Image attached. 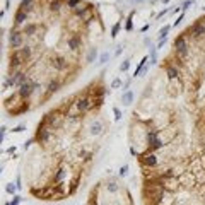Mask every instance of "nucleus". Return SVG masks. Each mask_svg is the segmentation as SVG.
I'll return each instance as SVG.
<instances>
[{
  "mask_svg": "<svg viewBox=\"0 0 205 205\" xmlns=\"http://www.w3.org/2000/svg\"><path fill=\"white\" fill-rule=\"evenodd\" d=\"M183 17H185V14H179V16H178V19L174 21V22H173V26H179V22H181V21H183Z\"/></svg>",
  "mask_w": 205,
  "mask_h": 205,
  "instance_id": "39",
  "label": "nucleus"
},
{
  "mask_svg": "<svg viewBox=\"0 0 205 205\" xmlns=\"http://www.w3.org/2000/svg\"><path fill=\"white\" fill-rule=\"evenodd\" d=\"M5 132H7V128H5V127H2V130H0V142H2L4 138H5Z\"/></svg>",
  "mask_w": 205,
  "mask_h": 205,
  "instance_id": "41",
  "label": "nucleus"
},
{
  "mask_svg": "<svg viewBox=\"0 0 205 205\" xmlns=\"http://www.w3.org/2000/svg\"><path fill=\"white\" fill-rule=\"evenodd\" d=\"M67 45L72 51H77V50L82 46V39H80V36H72V38L67 39Z\"/></svg>",
  "mask_w": 205,
  "mask_h": 205,
  "instance_id": "14",
  "label": "nucleus"
},
{
  "mask_svg": "<svg viewBox=\"0 0 205 205\" xmlns=\"http://www.w3.org/2000/svg\"><path fill=\"white\" fill-rule=\"evenodd\" d=\"M171 29V26H162L161 31H159V38H167V33Z\"/></svg>",
  "mask_w": 205,
  "mask_h": 205,
  "instance_id": "29",
  "label": "nucleus"
},
{
  "mask_svg": "<svg viewBox=\"0 0 205 205\" xmlns=\"http://www.w3.org/2000/svg\"><path fill=\"white\" fill-rule=\"evenodd\" d=\"M22 130H24V127H22V125H19V127H16V128H14L12 132H16V133H19V132H22Z\"/></svg>",
  "mask_w": 205,
  "mask_h": 205,
  "instance_id": "45",
  "label": "nucleus"
},
{
  "mask_svg": "<svg viewBox=\"0 0 205 205\" xmlns=\"http://www.w3.org/2000/svg\"><path fill=\"white\" fill-rule=\"evenodd\" d=\"M9 43L12 48H21L24 43V33H21L17 29H12L9 34Z\"/></svg>",
  "mask_w": 205,
  "mask_h": 205,
  "instance_id": "5",
  "label": "nucleus"
},
{
  "mask_svg": "<svg viewBox=\"0 0 205 205\" xmlns=\"http://www.w3.org/2000/svg\"><path fill=\"white\" fill-rule=\"evenodd\" d=\"M132 101H133V92H132V91H127V92L121 96V103H123L125 106H128Z\"/></svg>",
  "mask_w": 205,
  "mask_h": 205,
  "instance_id": "22",
  "label": "nucleus"
},
{
  "mask_svg": "<svg viewBox=\"0 0 205 205\" xmlns=\"http://www.w3.org/2000/svg\"><path fill=\"white\" fill-rule=\"evenodd\" d=\"M130 152H132L133 156H138V152H137V150H135V149H133V147H130Z\"/></svg>",
  "mask_w": 205,
  "mask_h": 205,
  "instance_id": "47",
  "label": "nucleus"
},
{
  "mask_svg": "<svg viewBox=\"0 0 205 205\" xmlns=\"http://www.w3.org/2000/svg\"><path fill=\"white\" fill-rule=\"evenodd\" d=\"M26 60L21 57V53L16 50L14 53H12V57H10V72H19L17 68L22 67V63H24Z\"/></svg>",
  "mask_w": 205,
  "mask_h": 205,
  "instance_id": "7",
  "label": "nucleus"
},
{
  "mask_svg": "<svg viewBox=\"0 0 205 205\" xmlns=\"http://www.w3.org/2000/svg\"><path fill=\"white\" fill-rule=\"evenodd\" d=\"M113 113H115V120H121V111L118 109V108H113Z\"/></svg>",
  "mask_w": 205,
  "mask_h": 205,
  "instance_id": "38",
  "label": "nucleus"
},
{
  "mask_svg": "<svg viewBox=\"0 0 205 205\" xmlns=\"http://www.w3.org/2000/svg\"><path fill=\"white\" fill-rule=\"evenodd\" d=\"M19 9L24 10V12H28V14H31V10L34 9V0H21Z\"/></svg>",
  "mask_w": 205,
  "mask_h": 205,
  "instance_id": "17",
  "label": "nucleus"
},
{
  "mask_svg": "<svg viewBox=\"0 0 205 205\" xmlns=\"http://www.w3.org/2000/svg\"><path fill=\"white\" fill-rule=\"evenodd\" d=\"M7 152H9V154H14V152H16V147H9Z\"/></svg>",
  "mask_w": 205,
  "mask_h": 205,
  "instance_id": "46",
  "label": "nucleus"
},
{
  "mask_svg": "<svg viewBox=\"0 0 205 205\" xmlns=\"http://www.w3.org/2000/svg\"><path fill=\"white\" fill-rule=\"evenodd\" d=\"M204 22H205V19H198L195 24L190 28V33H192L193 38H202L205 34V24Z\"/></svg>",
  "mask_w": 205,
  "mask_h": 205,
  "instance_id": "9",
  "label": "nucleus"
},
{
  "mask_svg": "<svg viewBox=\"0 0 205 205\" xmlns=\"http://www.w3.org/2000/svg\"><path fill=\"white\" fill-rule=\"evenodd\" d=\"M89 12H91V5H89V4H86V2L79 4L77 7L74 9V14H75V17H79V19H86Z\"/></svg>",
  "mask_w": 205,
  "mask_h": 205,
  "instance_id": "10",
  "label": "nucleus"
},
{
  "mask_svg": "<svg viewBox=\"0 0 205 205\" xmlns=\"http://www.w3.org/2000/svg\"><path fill=\"white\" fill-rule=\"evenodd\" d=\"M5 205H10V204H5Z\"/></svg>",
  "mask_w": 205,
  "mask_h": 205,
  "instance_id": "52",
  "label": "nucleus"
},
{
  "mask_svg": "<svg viewBox=\"0 0 205 205\" xmlns=\"http://www.w3.org/2000/svg\"><path fill=\"white\" fill-rule=\"evenodd\" d=\"M162 2H164V4H167V2H169V0H162Z\"/></svg>",
  "mask_w": 205,
  "mask_h": 205,
  "instance_id": "51",
  "label": "nucleus"
},
{
  "mask_svg": "<svg viewBox=\"0 0 205 205\" xmlns=\"http://www.w3.org/2000/svg\"><path fill=\"white\" fill-rule=\"evenodd\" d=\"M142 164L144 166H149V167H154L157 166V157L154 152H145L144 156H142Z\"/></svg>",
  "mask_w": 205,
  "mask_h": 205,
  "instance_id": "12",
  "label": "nucleus"
},
{
  "mask_svg": "<svg viewBox=\"0 0 205 205\" xmlns=\"http://www.w3.org/2000/svg\"><path fill=\"white\" fill-rule=\"evenodd\" d=\"M31 144H33V140H28V142H26V144H24V149H28V147H29Z\"/></svg>",
  "mask_w": 205,
  "mask_h": 205,
  "instance_id": "48",
  "label": "nucleus"
},
{
  "mask_svg": "<svg viewBox=\"0 0 205 205\" xmlns=\"http://www.w3.org/2000/svg\"><path fill=\"white\" fill-rule=\"evenodd\" d=\"M174 50H176V57L178 58H186L188 53H190V46H188V41H186L185 34H179L174 39Z\"/></svg>",
  "mask_w": 205,
  "mask_h": 205,
  "instance_id": "1",
  "label": "nucleus"
},
{
  "mask_svg": "<svg viewBox=\"0 0 205 205\" xmlns=\"http://www.w3.org/2000/svg\"><path fill=\"white\" fill-rule=\"evenodd\" d=\"M16 190H17V185H14V183H9V185H7V192H9L10 195H14Z\"/></svg>",
  "mask_w": 205,
  "mask_h": 205,
  "instance_id": "34",
  "label": "nucleus"
},
{
  "mask_svg": "<svg viewBox=\"0 0 205 205\" xmlns=\"http://www.w3.org/2000/svg\"><path fill=\"white\" fill-rule=\"evenodd\" d=\"M60 87V82L58 80H50L48 84V94H53V92H57Z\"/></svg>",
  "mask_w": 205,
  "mask_h": 205,
  "instance_id": "24",
  "label": "nucleus"
},
{
  "mask_svg": "<svg viewBox=\"0 0 205 205\" xmlns=\"http://www.w3.org/2000/svg\"><path fill=\"white\" fill-rule=\"evenodd\" d=\"M147 57H144V58L140 60V62H138V67L135 68V74H133V77H137V75H138V74H140V72H142V70H144V65H145V62H147Z\"/></svg>",
  "mask_w": 205,
  "mask_h": 205,
  "instance_id": "26",
  "label": "nucleus"
},
{
  "mask_svg": "<svg viewBox=\"0 0 205 205\" xmlns=\"http://www.w3.org/2000/svg\"><path fill=\"white\" fill-rule=\"evenodd\" d=\"M17 51L21 53V57H22L24 60H29V58H31V53H33L31 46H22V48H19Z\"/></svg>",
  "mask_w": 205,
  "mask_h": 205,
  "instance_id": "20",
  "label": "nucleus"
},
{
  "mask_svg": "<svg viewBox=\"0 0 205 205\" xmlns=\"http://www.w3.org/2000/svg\"><path fill=\"white\" fill-rule=\"evenodd\" d=\"M120 28H121V22H120V21H118L116 24H113V28H111V36H113V38H116V36H118Z\"/></svg>",
  "mask_w": 205,
  "mask_h": 205,
  "instance_id": "28",
  "label": "nucleus"
},
{
  "mask_svg": "<svg viewBox=\"0 0 205 205\" xmlns=\"http://www.w3.org/2000/svg\"><path fill=\"white\" fill-rule=\"evenodd\" d=\"M101 130H103V123H101L99 120H96V121L91 125V133H92V135H99Z\"/></svg>",
  "mask_w": 205,
  "mask_h": 205,
  "instance_id": "19",
  "label": "nucleus"
},
{
  "mask_svg": "<svg viewBox=\"0 0 205 205\" xmlns=\"http://www.w3.org/2000/svg\"><path fill=\"white\" fill-rule=\"evenodd\" d=\"M167 12H169V9H164L162 12H159V14H157V19H161V17H162L164 14H167Z\"/></svg>",
  "mask_w": 205,
  "mask_h": 205,
  "instance_id": "44",
  "label": "nucleus"
},
{
  "mask_svg": "<svg viewBox=\"0 0 205 205\" xmlns=\"http://www.w3.org/2000/svg\"><path fill=\"white\" fill-rule=\"evenodd\" d=\"M108 60H109V53H108V51H104V53L99 57V62H98V63H99V65H104Z\"/></svg>",
  "mask_w": 205,
  "mask_h": 205,
  "instance_id": "31",
  "label": "nucleus"
},
{
  "mask_svg": "<svg viewBox=\"0 0 205 205\" xmlns=\"http://www.w3.org/2000/svg\"><path fill=\"white\" fill-rule=\"evenodd\" d=\"M128 68H130V60H125V62L120 65V70H121V72H127Z\"/></svg>",
  "mask_w": 205,
  "mask_h": 205,
  "instance_id": "33",
  "label": "nucleus"
},
{
  "mask_svg": "<svg viewBox=\"0 0 205 205\" xmlns=\"http://www.w3.org/2000/svg\"><path fill=\"white\" fill-rule=\"evenodd\" d=\"M63 118L65 116H63L60 111H51V113H48L43 120H45V123H46L50 128H58L60 125H62V121H63Z\"/></svg>",
  "mask_w": 205,
  "mask_h": 205,
  "instance_id": "2",
  "label": "nucleus"
},
{
  "mask_svg": "<svg viewBox=\"0 0 205 205\" xmlns=\"http://www.w3.org/2000/svg\"><path fill=\"white\" fill-rule=\"evenodd\" d=\"M127 171H128V166H123L121 169H120V176H125L127 174Z\"/></svg>",
  "mask_w": 205,
  "mask_h": 205,
  "instance_id": "43",
  "label": "nucleus"
},
{
  "mask_svg": "<svg viewBox=\"0 0 205 205\" xmlns=\"http://www.w3.org/2000/svg\"><path fill=\"white\" fill-rule=\"evenodd\" d=\"M21 200H22L21 196H14V202H10V205H19Z\"/></svg>",
  "mask_w": 205,
  "mask_h": 205,
  "instance_id": "42",
  "label": "nucleus"
},
{
  "mask_svg": "<svg viewBox=\"0 0 205 205\" xmlns=\"http://www.w3.org/2000/svg\"><path fill=\"white\" fill-rule=\"evenodd\" d=\"M192 5H193V0H186L185 4H183V7H181V9H183V10H186L188 7H192Z\"/></svg>",
  "mask_w": 205,
  "mask_h": 205,
  "instance_id": "40",
  "label": "nucleus"
},
{
  "mask_svg": "<svg viewBox=\"0 0 205 205\" xmlns=\"http://www.w3.org/2000/svg\"><path fill=\"white\" fill-rule=\"evenodd\" d=\"M121 51H123V46H118V50H116V55H120Z\"/></svg>",
  "mask_w": 205,
  "mask_h": 205,
  "instance_id": "49",
  "label": "nucleus"
},
{
  "mask_svg": "<svg viewBox=\"0 0 205 205\" xmlns=\"http://www.w3.org/2000/svg\"><path fill=\"white\" fill-rule=\"evenodd\" d=\"M79 4H82V0H65V5H67V9H75Z\"/></svg>",
  "mask_w": 205,
  "mask_h": 205,
  "instance_id": "27",
  "label": "nucleus"
},
{
  "mask_svg": "<svg viewBox=\"0 0 205 205\" xmlns=\"http://www.w3.org/2000/svg\"><path fill=\"white\" fill-rule=\"evenodd\" d=\"M29 19V14L28 12H24V10H17L16 12V16H14V22H16V26H21V24H24L26 21Z\"/></svg>",
  "mask_w": 205,
  "mask_h": 205,
  "instance_id": "15",
  "label": "nucleus"
},
{
  "mask_svg": "<svg viewBox=\"0 0 205 205\" xmlns=\"http://www.w3.org/2000/svg\"><path fill=\"white\" fill-rule=\"evenodd\" d=\"M74 104H75V108H77L79 113H86V111H89V109L92 108L94 99L91 98V96H82V98H79Z\"/></svg>",
  "mask_w": 205,
  "mask_h": 205,
  "instance_id": "4",
  "label": "nucleus"
},
{
  "mask_svg": "<svg viewBox=\"0 0 205 205\" xmlns=\"http://www.w3.org/2000/svg\"><path fill=\"white\" fill-rule=\"evenodd\" d=\"M166 74H167V77L171 79V80H173V79H176L178 75H179L178 68H176V67H171V65H169V67L166 68Z\"/></svg>",
  "mask_w": 205,
  "mask_h": 205,
  "instance_id": "23",
  "label": "nucleus"
},
{
  "mask_svg": "<svg viewBox=\"0 0 205 205\" xmlns=\"http://www.w3.org/2000/svg\"><path fill=\"white\" fill-rule=\"evenodd\" d=\"M50 63H51V67L55 68V70H58V72H62V70H65L68 67L67 58H63V57H53Z\"/></svg>",
  "mask_w": 205,
  "mask_h": 205,
  "instance_id": "11",
  "label": "nucleus"
},
{
  "mask_svg": "<svg viewBox=\"0 0 205 205\" xmlns=\"http://www.w3.org/2000/svg\"><path fill=\"white\" fill-rule=\"evenodd\" d=\"M36 31H38V24H26L24 26V34L26 36H34Z\"/></svg>",
  "mask_w": 205,
  "mask_h": 205,
  "instance_id": "18",
  "label": "nucleus"
},
{
  "mask_svg": "<svg viewBox=\"0 0 205 205\" xmlns=\"http://www.w3.org/2000/svg\"><path fill=\"white\" fill-rule=\"evenodd\" d=\"M147 29H149V24H145V26H144V28H142V29H140V31H142V33H145Z\"/></svg>",
  "mask_w": 205,
  "mask_h": 205,
  "instance_id": "50",
  "label": "nucleus"
},
{
  "mask_svg": "<svg viewBox=\"0 0 205 205\" xmlns=\"http://www.w3.org/2000/svg\"><path fill=\"white\" fill-rule=\"evenodd\" d=\"M36 138H38V142H41V144H46L50 138H51V128H50L46 123H45V120L41 121V125L38 127Z\"/></svg>",
  "mask_w": 205,
  "mask_h": 205,
  "instance_id": "3",
  "label": "nucleus"
},
{
  "mask_svg": "<svg viewBox=\"0 0 205 205\" xmlns=\"http://www.w3.org/2000/svg\"><path fill=\"white\" fill-rule=\"evenodd\" d=\"M108 190L111 192V193H115V192H118V186L115 181H111V183H108Z\"/></svg>",
  "mask_w": 205,
  "mask_h": 205,
  "instance_id": "35",
  "label": "nucleus"
},
{
  "mask_svg": "<svg viewBox=\"0 0 205 205\" xmlns=\"http://www.w3.org/2000/svg\"><path fill=\"white\" fill-rule=\"evenodd\" d=\"M132 19H133V12H130V16H128V19H127V24H125V29H127V31H132V29H133Z\"/></svg>",
  "mask_w": 205,
  "mask_h": 205,
  "instance_id": "30",
  "label": "nucleus"
},
{
  "mask_svg": "<svg viewBox=\"0 0 205 205\" xmlns=\"http://www.w3.org/2000/svg\"><path fill=\"white\" fill-rule=\"evenodd\" d=\"M28 109H29V104H28V103H24L19 109H16V111H12V113H14V115H17V113H24V111H28Z\"/></svg>",
  "mask_w": 205,
  "mask_h": 205,
  "instance_id": "32",
  "label": "nucleus"
},
{
  "mask_svg": "<svg viewBox=\"0 0 205 205\" xmlns=\"http://www.w3.org/2000/svg\"><path fill=\"white\" fill-rule=\"evenodd\" d=\"M53 192H55V188H33L31 190V193L36 198H41V200H50Z\"/></svg>",
  "mask_w": 205,
  "mask_h": 205,
  "instance_id": "8",
  "label": "nucleus"
},
{
  "mask_svg": "<svg viewBox=\"0 0 205 205\" xmlns=\"http://www.w3.org/2000/svg\"><path fill=\"white\" fill-rule=\"evenodd\" d=\"M120 86H121V79H115V80L111 82V87L113 89H118Z\"/></svg>",
  "mask_w": 205,
  "mask_h": 205,
  "instance_id": "37",
  "label": "nucleus"
},
{
  "mask_svg": "<svg viewBox=\"0 0 205 205\" xmlns=\"http://www.w3.org/2000/svg\"><path fill=\"white\" fill-rule=\"evenodd\" d=\"M34 91H36V89H34V86H33V82L28 79V80H26V82H24V84L19 87V91H17V96H19L21 99H29L31 94H33Z\"/></svg>",
  "mask_w": 205,
  "mask_h": 205,
  "instance_id": "6",
  "label": "nucleus"
},
{
  "mask_svg": "<svg viewBox=\"0 0 205 205\" xmlns=\"http://www.w3.org/2000/svg\"><path fill=\"white\" fill-rule=\"evenodd\" d=\"M96 57H98V50L96 48H91L89 50V53H87V63H91V62H94V60H96Z\"/></svg>",
  "mask_w": 205,
  "mask_h": 205,
  "instance_id": "25",
  "label": "nucleus"
},
{
  "mask_svg": "<svg viewBox=\"0 0 205 205\" xmlns=\"http://www.w3.org/2000/svg\"><path fill=\"white\" fill-rule=\"evenodd\" d=\"M65 176H67V169H65V167H60L58 171H57V174H55V178H53V181H55V183H60Z\"/></svg>",
  "mask_w": 205,
  "mask_h": 205,
  "instance_id": "21",
  "label": "nucleus"
},
{
  "mask_svg": "<svg viewBox=\"0 0 205 205\" xmlns=\"http://www.w3.org/2000/svg\"><path fill=\"white\" fill-rule=\"evenodd\" d=\"M145 140H147V145L152 149V145H154L157 140H159V130H156V128H150V130L147 132Z\"/></svg>",
  "mask_w": 205,
  "mask_h": 205,
  "instance_id": "13",
  "label": "nucleus"
},
{
  "mask_svg": "<svg viewBox=\"0 0 205 205\" xmlns=\"http://www.w3.org/2000/svg\"><path fill=\"white\" fill-rule=\"evenodd\" d=\"M63 2L65 0H50V10L53 12V14H57V12H60L62 10V7H63Z\"/></svg>",
  "mask_w": 205,
  "mask_h": 205,
  "instance_id": "16",
  "label": "nucleus"
},
{
  "mask_svg": "<svg viewBox=\"0 0 205 205\" xmlns=\"http://www.w3.org/2000/svg\"><path fill=\"white\" fill-rule=\"evenodd\" d=\"M150 63H152V65H156V63H157V58H156V50H154V48L150 50Z\"/></svg>",
  "mask_w": 205,
  "mask_h": 205,
  "instance_id": "36",
  "label": "nucleus"
}]
</instances>
